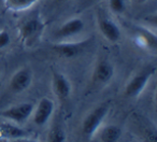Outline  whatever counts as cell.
<instances>
[{
    "label": "cell",
    "mask_w": 157,
    "mask_h": 142,
    "mask_svg": "<svg viewBox=\"0 0 157 142\" xmlns=\"http://www.w3.org/2000/svg\"><path fill=\"white\" fill-rule=\"evenodd\" d=\"M11 42V38L7 30H0V50L7 48Z\"/></svg>",
    "instance_id": "cell-18"
},
{
    "label": "cell",
    "mask_w": 157,
    "mask_h": 142,
    "mask_svg": "<svg viewBox=\"0 0 157 142\" xmlns=\"http://www.w3.org/2000/svg\"><path fill=\"white\" fill-rule=\"evenodd\" d=\"M155 72V68L150 67L147 69L143 70L142 72L136 75L130 81L127 83L126 87H125V95L128 97H137L143 92L145 88L146 84H147L148 80L151 79Z\"/></svg>",
    "instance_id": "cell-3"
},
{
    "label": "cell",
    "mask_w": 157,
    "mask_h": 142,
    "mask_svg": "<svg viewBox=\"0 0 157 142\" xmlns=\"http://www.w3.org/2000/svg\"><path fill=\"white\" fill-rule=\"evenodd\" d=\"M40 0H5V6L10 11H22L37 3Z\"/></svg>",
    "instance_id": "cell-14"
},
{
    "label": "cell",
    "mask_w": 157,
    "mask_h": 142,
    "mask_svg": "<svg viewBox=\"0 0 157 142\" xmlns=\"http://www.w3.org/2000/svg\"><path fill=\"white\" fill-rule=\"evenodd\" d=\"M88 41H83L80 43H59L53 46V50L56 54L63 58H73L83 53V51L88 46Z\"/></svg>",
    "instance_id": "cell-6"
},
{
    "label": "cell",
    "mask_w": 157,
    "mask_h": 142,
    "mask_svg": "<svg viewBox=\"0 0 157 142\" xmlns=\"http://www.w3.org/2000/svg\"><path fill=\"white\" fill-rule=\"evenodd\" d=\"M54 111V102L48 98H42L39 101L37 109L33 114V122L38 126H43L50 120Z\"/></svg>",
    "instance_id": "cell-8"
},
{
    "label": "cell",
    "mask_w": 157,
    "mask_h": 142,
    "mask_svg": "<svg viewBox=\"0 0 157 142\" xmlns=\"http://www.w3.org/2000/svg\"><path fill=\"white\" fill-rule=\"evenodd\" d=\"M98 1H100V0H80V1H78V8L81 10L86 9V8L94 6L95 3H97Z\"/></svg>",
    "instance_id": "cell-19"
},
{
    "label": "cell",
    "mask_w": 157,
    "mask_h": 142,
    "mask_svg": "<svg viewBox=\"0 0 157 142\" xmlns=\"http://www.w3.org/2000/svg\"><path fill=\"white\" fill-rule=\"evenodd\" d=\"M147 0H133V2L138 3V5H143L144 2H146Z\"/></svg>",
    "instance_id": "cell-20"
},
{
    "label": "cell",
    "mask_w": 157,
    "mask_h": 142,
    "mask_svg": "<svg viewBox=\"0 0 157 142\" xmlns=\"http://www.w3.org/2000/svg\"><path fill=\"white\" fill-rule=\"evenodd\" d=\"M114 75V68L108 60H100L96 65L93 72L92 81L94 84L101 85L110 82Z\"/></svg>",
    "instance_id": "cell-7"
},
{
    "label": "cell",
    "mask_w": 157,
    "mask_h": 142,
    "mask_svg": "<svg viewBox=\"0 0 157 142\" xmlns=\"http://www.w3.org/2000/svg\"><path fill=\"white\" fill-rule=\"evenodd\" d=\"M83 29H84V22L81 18L75 17V18H72V20H69L63 26L59 27L56 33H55V37L57 39L72 37V36H75L78 33H80Z\"/></svg>",
    "instance_id": "cell-10"
},
{
    "label": "cell",
    "mask_w": 157,
    "mask_h": 142,
    "mask_svg": "<svg viewBox=\"0 0 157 142\" xmlns=\"http://www.w3.org/2000/svg\"><path fill=\"white\" fill-rule=\"evenodd\" d=\"M122 137V130L116 125L105 126L99 135V140L105 142H115L118 141Z\"/></svg>",
    "instance_id": "cell-13"
},
{
    "label": "cell",
    "mask_w": 157,
    "mask_h": 142,
    "mask_svg": "<svg viewBox=\"0 0 157 142\" xmlns=\"http://www.w3.org/2000/svg\"><path fill=\"white\" fill-rule=\"evenodd\" d=\"M98 27L102 36L110 42H117L121 39V29L118 26L107 17L98 18Z\"/></svg>",
    "instance_id": "cell-9"
},
{
    "label": "cell",
    "mask_w": 157,
    "mask_h": 142,
    "mask_svg": "<svg viewBox=\"0 0 157 142\" xmlns=\"http://www.w3.org/2000/svg\"><path fill=\"white\" fill-rule=\"evenodd\" d=\"M48 141L52 142H63L66 141V133L63 131V128L60 125L56 124L51 128L48 137Z\"/></svg>",
    "instance_id": "cell-15"
},
{
    "label": "cell",
    "mask_w": 157,
    "mask_h": 142,
    "mask_svg": "<svg viewBox=\"0 0 157 142\" xmlns=\"http://www.w3.org/2000/svg\"><path fill=\"white\" fill-rule=\"evenodd\" d=\"M45 28V23L40 18L39 15H35L25 21L20 27V38L23 43L30 45L37 41L43 29Z\"/></svg>",
    "instance_id": "cell-1"
},
{
    "label": "cell",
    "mask_w": 157,
    "mask_h": 142,
    "mask_svg": "<svg viewBox=\"0 0 157 142\" xmlns=\"http://www.w3.org/2000/svg\"><path fill=\"white\" fill-rule=\"evenodd\" d=\"M109 8L114 13H123L126 9L125 0H109Z\"/></svg>",
    "instance_id": "cell-17"
},
{
    "label": "cell",
    "mask_w": 157,
    "mask_h": 142,
    "mask_svg": "<svg viewBox=\"0 0 157 142\" xmlns=\"http://www.w3.org/2000/svg\"><path fill=\"white\" fill-rule=\"evenodd\" d=\"M138 31H139V37L145 42L146 45L152 50H155L156 48V36L151 31L144 30L143 28H139Z\"/></svg>",
    "instance_id": "cell-16"
},
{
    "label": "cell",
    "mask_w": 157,
    "mask_h": 142,
    "mask_svg": "<svg viewBox=\"0 0 157 142\" xmlns=\"http://www.w3.org/2000/svg\"><path fill=\"white\" fill-rule=\"evenodd\" d=\"M31 81H33L31 71L28 68H22L16 71L10 80V90L15 94L23 93L30 86Z\"/></svg>",
    "instance_id": "cell-5"
},
{
    "label": "cell",
    "mask_w": 157,
    "mask_h": 142,
    "mask_svg": "<svg viewBox=\"0 0 157 142\" xmlns=\"http://www.w3.org/2000/svg\"><path fill=\"white\" fill-rule=\"evenodd\" d=\"M33 105L29 102H23L20 105L13 106L12 108L5 110L1 112V115L3 117L11 120L16 123H23L29 118V116L33 114Z\"/></svg>",
    "instance_id": "cell-4"
},
{
    "label": "cell",
    "mask_w": 157,
    "mask_h": 142,
    "mask_svg": "<svg viewBox=\"0 0 157 142\" xmlns=\"http://www.w3.org/2000/svg\"><path fill=\"white\" fill-rule=\"evenodd\" d=\"M109 111L108 105H101L93 110L88 115L84 118L82 125V132L86 139H90L96 133L97 129L99 128L100 124L103 122L105 115Z\"/></svg>",
    "instance_id": "cell-2"
},
{
    "label": "cell",
    "mask_w": 157,
    "mask_h": 142,
    "mask_svg": "<svg viewBox=\"0 0 157 142\" xmlns=\"http://www.w3.org/2000/svg\"><path fill=\"white\" fill-rule=\"evenodd\" d=\"M27 138H29V133L24 129L9 123L0 124V140H22Z\"/></svg>",
    "instance_id": "cell-12"
},
{
    "label": "cell",
    "mask_w": 157,
    "mask_h": 142,
    "mask_svg": "<svg viewBox=\"0 0 157 142\" xmlns=\"http://www.w3.org/2000/svg\"><path fill=\"white\" fill-rule=\"evenodd\" d=\"M53 90L59 99L66 100L71 94V84L63 75L54 72L53 73Z\"/></svg>",
    "instance_id": "cell-11"
},
{
    "label": "cell",
    "mask_w": 157,
    "mask_h": 142,
    "mask_svg": "<svg viewBox=\"0 0 157 142\" xmlns=\"http://www.w3.org/2000/svg\"><path fill=\"white\" fill-rule=\"evenodd\" d=\"M56 2H65V1H67V0H55Z\"/></svg>",
    "instance_id": "cell-21"
}]
</instances>
